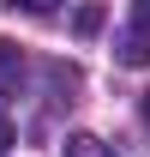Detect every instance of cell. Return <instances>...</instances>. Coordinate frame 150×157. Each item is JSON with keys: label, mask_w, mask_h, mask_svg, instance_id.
<instances>
[{"label": "cell", "mask_w": 150, "mask_h": 157, "mask_svg": "<svg viewBox=\"0 0 150 157\" xmlns=\"http://www.w3.org/2000/svg\"><path fill=\"white\" fill-rule=\"evenodd\" d=\"M114 55H120V67H150V0H132L126 24L114 36Z\"/></svg>", "instance_id": "cell-1"}, {"label": "cell", "mask_w": 150, "mask_h": 157, "mask_svg": "<svg viewBox=\"0 0 150 157\" xmlns=\"http://www.w3.org/2000/svg\"><path fill=\"white\" fill-rule=\"evenodd\" d=\"M18 73H24V55L12 48V42H0V97L18 85Z\"/></svg>", "instance_id": "cell-2"}, {"label": "cell", "mask_w": 150, "mask_h": 157, "mask_svg": "<svg viewBox=\"0 0 150 157\" xmlns=\"http://www.w3.org/2000/svg\"><path fill=\"white\" fill-rule=\"evenodd\" d=\"M66 157H114V151H108L96 133H72V139H66Z\"/></svg>", "instance_id": "cell-3"}, {"label": "cell", "mask_w": 150, "mask_h": 157, "mask_svg": "<svg viewBox=\"0 0 150 157\" xmlns=\"http://www.w3.org/2000/svg\"><path fill=\"white\" fill-rule=\"evenodd\" d=\"M6 6H12V12H54L60 0H6Z\"/></svg>", "instance_id": "cell-4"}, {"label": "cell", "mask_w": 150, "mask_h": 157, "mask_svg": "<svg viewBox=\"0 0 150 157\" xmlns=\"http://www.w3.org/2000/svg\"><path fill=\"white\" fill-rule=\"evenodd\" d=\"M96 24H102V12H96V6H84V12H78V36H96Z\"/></svg>", "instance_id": "cell-5"}, {"label": "cell", "mask_w": 150, "mask_h": 157, "mask_svg": "<svg viewBox=\"0 0 150 157\" xmlns=\"http://www.w3.org/2000/svg\"><path fill=\"white\" fill-rule=\"evenodd\" d=\"M6 151H12V121L0 115V157H6Z\"/></svg>", "instance_id": "cell-6"}, {"label": "cell", "mask_w": 150, "mask_h": 157, "mask_svg": "<svg viewBox=\"0 0 150 157\" xmlns=\"http://www.w3.org/2000/svg\"><path fill=\"white\" fill-rule=\"evenodd\" d=\"M144 121H150V97H144Z\"/></svg>", "instance_id": "cell-7"}]
</instances>
